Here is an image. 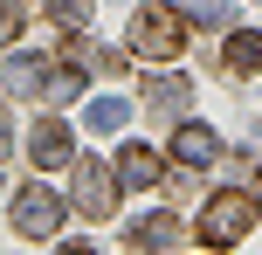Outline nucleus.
<instances>
[{"label": "nucleus", "mask_w": 262, "mask_h": 255, "mask_svg": "<svg viewBox=\"0 0 262 255\" xmlns=\"http://www.w3.org/2000/svg\"><path fill=\"white\" fill-rule=\"evenodd\" d=\"M249 228H255V193L228 187V193H207V207H200V221H193V242H207V248H235Z\"/></svg>", "instance_id": "obj_1"}, {"label": "nucleus", "mask_w": 262, "mask_h": 255, "mask_svg": "<svg viewBox=\"0 0 262 255\" xmlns=\"http://www.w3.org/2000/svg\"><path fill=\"white\" fill-rule=\"evenodd\" d=\"M131 49H138L145 62H172V55L186 49V21H180V7H145L138 21H131Z\"/></svg>", "instance_id": "obj_2"}, {"label": "nucleus", "mask_w": 262, "mask_h": 255, "mask_svg": "<svg viewBox=\"0 0 262 255\" xmlns=\"http://www.w3.org/2000/svg\"><path fill=\"white\" fill-rule=\"evenodd\" d=\"M55 228H62V200H55V193L41 187V179L14 193V235H28V242H41V235H55Z\"/></svg>", "instance_id": "obj_3"}, {"label": "nucleus", "mask_w": 262, "mask_h": 255, "mask_svg": "<svg viewBox=\"0 0 262 255\" xmlns=\"http://www.w3.org/2000/svg\"><path fill=\"white\" fill-rule=\"evenodd\" d=\"M118 193H124V179L111 173V166H97V159L76 166V207L90 221H111V214H118Z\"/></svg>", "instance_id": "obj_4"}, {"label": "nucleus", "mask_w": 262, "mask_h": 255, "mask_svg": "<svg viewBox=\"0 0 262 255\" xmlns=\"http://www.w3.org/2000/svg\"><path fill=\"white\" fill-rule=\"evenodd\" d=\"M28 159H35V173H55V166H69V159H76V138H69V124L41 118L35 131H28Z\"/></svg>", "instance_id": "obj_5"}, {"label": "nucleus", "mask_w": 262, "mask_h": 255, "mask_svg": "<svg viewBox=\"0 0 262 255\" xmlns=\"http://www.w3.org/2000/svg\"><path fill=\"white\" fill-rule=\"evenodd\" d=\"M124 242L138 248V255H172V242H180V221L166 214V207H152V214H138L124 228Z\"/></svg>", "instance_id": "obj_6"}, {"label": "nucleus", "mask_w": 262, "mask_h": 255, "mask_svg": "<svg viewBox=\"0 0 262 255\" xmlns=\"http://www.w3.org/2000/svg\"><path fill=\"white\" fill-rule=\"evenodd\" d=\"M193 104V83L186 76H145V110H152V124H166V118H180V110Z\"/></svg>", "instance_id": "obj_7"}, {"label": "nucleus", "mask_w": 262, "mask_h": 255, "mask_svg": "<svg viewBox=\"0 0 262 255\" xmlns=\"http://www.w3.org/2000/svg\"><path fill=\"white\" fill-rule=\"evenodd\" d=\"M118 179L138 187V193H152L159 179H166V159H159L152 145H124V152H118Z\"/></svg>", "instance_id": "obj_8"}, {"label": "nucleus", "mask_w": 262, "mask_h": 255, "mask_svg": "<svg viewBox=\"0 0 262 255\" xmlns=\"http://www.w3.org/2000/svg\"><path fill=\"white\" fill-rule=\"evenodd\" d=\"M49 69L55 62H41V55H14L0 69V83H7V97H49Z\"/></svg>", "instance_id": "obj_9"}, {"label": "nucleus", "mask_w": 262, "mask_h": 255, "mask_svg": "<svg viewBox=\"0 0 262 255\" xmlns=\"http://www.w3.org/2000/svg\"><path fill=\"white\" fill-rule=\"evenodd\" d=\"M214 152H221V138H214L207 124H180V131H172V159L193 166V173H200V166H214Z\"/></svg>", "instance_id": "obj_10"}, {"label": "nucleus", "mask_w": 262, "mask_h": 255, "mask_svg": "<svg viewBox=\"0 0 262 255\" xmlns=\"http://www.w3.org/2000/svg\"><path fill=\"white\" fill-rule=\"evenodd\" d=\"M221 69H228V76H255V69H262V35H255V28L228 35V49H221Z\"/></svg>", "instance_id": "obj_11"}, {"label": "nucleus", "mask_w": 262, "mask_h": 255, "mask_svg": "<svg viewBox=\"0 0 262 255\" xmlns=\"http://www.w3.org/2000/svg\"><path fill=\"white\" fill-rule=\"evenodd\" d=\"M124 118H131V104H124V97H97V104H90V131H118Z\"/></svg>", "instance_id": "obj_12"}, {"label": "nucleus", "mask_w": 262, "mask_h": 255, "mask_svg": "<svg viewBox=\"0 0 262 255\" xmlns=\"http://www.w3.org/2000/svg\"><path fill=\"white\" fill-rule=\"evenodd\" d=\"M49 21L55 28H83L90 21V0H49Z\"/></svg>", "instance_id": "obj_13"}, {"label": "nucleus", "mask_w": 262, "mask_h": 255, "mask_svg": "<svg viewBox=\"0 0 262 255\" xmlns=\"http://www.w3.org/2000/svg\"><path fill=\"white\" fill-rule=\"evenodd\" d=\"M76 90H83V69H49V97L55 104H69Z\"/></svg>", "instance_id": "obj_14"}, {"label": "nucleus", "mask_w": 262, "mask_h": 255, "mask_svg": "<svg viewBox=\"0 0 262 255\" xmlns=\"http://www.w3.org/2000/svg\"><path fill=\"white\" fill-rule=\"evenodd\" d=\"M21 21H28V7H21V0H0V49L21 35Z\"/></svg>", "instance_id": "obj_15"}, {"label": "nucleus", "mask_w": 262, "mask_h": 255, "mask_svg": "<svg viewBox=\"0 0 262 255\" xmlns=\"http://www.w3.org/2000/svg\"><path fill=\"white\" fill-rule=\"evenodd\" d=\"M7 131H14V118H7V110H0V152H7Z\"/></svg>", "instance_id": "obj_16"}, {"label": "nucleus", "mask_w": 262, "mask_h": 255, "mask_svg": "<svg viewBox=\"0 0 262 255\" xmlns=\"http://www.w3.org/2000/svg\"><path fill=\"white\" fill-rule=\"evenodd\" d=\"M62 255H97V248H90V242H69V248H62Z\"/></svg>", "instance_id": "obj_17"}, {"label": "nucleus", "mask_w": 262, "mask_h": 255, "mask_svg": "<svg viewBox=\"0 0 262 255\" xmlns=\"http://www.w3.org/2000/svg\"><path fill=\"white\" fill-rule=\"evenodd\" d=\"M255 200H262V173H255Z\"/></svg>", "instance_id": "obj_18"}]
</instances>
